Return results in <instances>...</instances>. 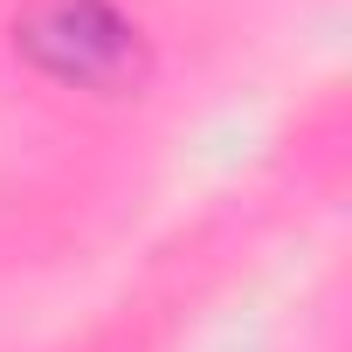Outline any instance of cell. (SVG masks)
Returning <instances> with one entry per match:
<instances>
[{
  "label": "cell",
  "mask_w": 352,
  "mask_h": 352,
  "mask_svg": "<svg viewBox=\"0 0 352 352\" xmlns=\"http://www.w3.org/2000/svg\"><path fill=\"white\" fill-rule=\"evenodd\" d=\"M14 49L69 90H104L124 97L152 76V49L131 14H118L111 0H35L14 21Z\"/></svg>",
  "instance_id": "obj_1"
}]
</instances>
